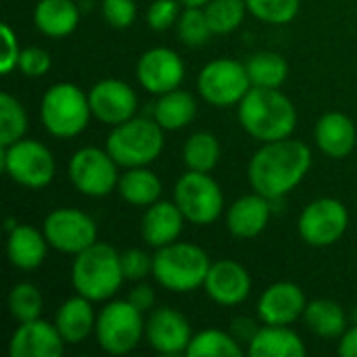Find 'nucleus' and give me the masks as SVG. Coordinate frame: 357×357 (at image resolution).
<instances>
[{
  "mask_svg": "<svg viewBox=\"0 0 357 357\" xmlns=\"http://www.w3.org/2000/svg\"><path fill=\"white\" fill-rule=\"evenodd\" d=\"M312 167V151L305 142L282 138L264 142V146L251 157L249 182L255 192L274 201L289 195Z\"/></svg>",
  "mask_w": 357,
  "mask_h": 357,
  "instance_id": "f257e3e1",
  "label": "nucleus"
},
{
  "mask_svg": "<svg viewBox=\"0 0 357 357\" xmlns=\"http://www.w3.org/2000/svg\"><path fill=\"white\" fill-rule=\"evenodd\" d=\"M238 121L243 130L259 142L289 138L297 126V109L278 88H257L238 102Z\"/></svg>",
  "mask_w": 357,
  "mask_h": 357,
  "instance_id": "f03ea898",
  "label": "nucleus"
},
{
  "mask_svg": "<svg viewBox=\"0 0 357 357\" xmlns=\"http://www.w3.org/2000/svg\"><path fill=\"white\" fill-rule=\"evenodd\" d=\"M126 280L119 253L107 243H94L75 255L71 284L77 295L90 301H105L117 293Z\"/></svg>",
  "mask_w": 357,
  "mask_h": 357,
  "instance_id": "7ed1b4c3",
  "label": "nucleus"
},
{
  "mask_svg": "<svg viewBox=\"0 0 357 357\" xmlns=\"http://www.w3.org/2000/svg\"><path fill=\"white\" fill-rule=\"evenodd\" d=\"M211 261L207 253L192 243H172L153 255L155 280L172 293H190L205 284Z\"/></svg>",
  "mask_w": 357,
  "mask_h": 357,
  "instance_id": "20e7f679",
  "label": "nucleus"
},
{
  "mask_svg": "<svg viewBox=\"0 0 357 357\" xmlns=\"http://www.w3.org/2000/svg\"><path fill=\"white\" fill-rule=\"evenodd\" d=\"M163 128L153 119L132 117L107 138V151L121 167H146L163 151Z\"/></svg>",
  "mask_w": 357,
  "mask_h": 357,
  "instance_id": "39448f33",
  "label": "nucleus"
},
{
  "mask_svg": "<svg viewBox=\"0 0 357 357\" xmlns=\"http://www.w3.org/2000/svg\"><path fill=\"white\" fill-rule=\"evenodd\" d=\"M90 115V98L75 84H54L42 96V123L46 132H50L56 138H73L82 134L88 128Z\"/></svg>",
  "mask_w": 357,
  "mask_h": 357,
  "instance_id": "423d86ee",
  "label": "nucleus"
},
{
  "mask_svg": "<svg viewBox=\"0 0 357 357\" xmlns=\"http://www.w3.org/2000/svg\"><path fill=\"white\" fill-rule=\"evenodd\" d=\"M144 331L146 322L142 312L128 299L111 301L96 316V341L111 356H126L136 349Z\"/></svg>",
  "mask_w": 357,
  "mask_h": 357,
  "instance_id": "0eeeda50",
  "label": "nucleus"
},
{
  "mask_svg": "<svg viewBox=\"0 0 357 357\" xmlns=\"http://www.w3.org/2000/svg\"><path fill=\"white\" fill-rule=\"evenodd\" d=\"M0 163L13 182L33 190L48 186L56 169L50 149L38 140H27V138L2 146Z\"/></svg>",
  "mask_w": 357,
  "mask_h": 357,
  "instance_id": "6e6552de",
  "label": "nucleus"
},
{
  "mask_svg": "<svg viewBox=\"0 0 357 357\" xmlns=\"http://www.w3.org/2000/svg\"><path fill=\"white\" fill-rule=\"evenodd\" d=\"M174 201L184 213L186 222L197 226L213 224L224 209L222 188L207 172L188 169V174L176 182Z\"/></svg>",
  "mask_w": 357,
  "mask_h": 357,
  "instance_id": "1a4fd4ad",
  "label": "nucleus"
},
{
  "mask_svg": "<svg viewBox=\"0 0 357 357\" xmlns=\"http://www.w3.org/2000/svg\"><path fill=\"white\" fill-rule=\"evenodd\" d=\"M201 96L215 107L238 105L251 90L247 65L234 59H218L207 63L197 79Z\"/></svg>",
  "mask_w": 357,
  "mask_h": 357,
  "instance_id": "9d476101",
  "label": "nucleus"
},
{
  "mask_svg": "<svg viewBox=\"0 0 357 357\" xmlns=\"http://www.w3.org/2000/svg\"><path fill=\"white\" fill-rule=\"evenodd\" d=\"M117 161L109 155L107 149L102 151L96 146H84L75 151L69 161V178L77 192L98 199L111 195L117 188Z\"/></svg>",
  "mask_w": 357,
  "mask_h": 357,
  "instance_id": "9b49d317",
  "label": "nucleus"
},
{
  "mask_svg": "<svg viewBox=\"0 0 357 357\" xmlns=\"http://www.w3.org/2000/svg\"><path fill=\"white\" fill-rule=\"evenodd\" d=\"M42 232L52 249L69 255H77L98 241L94 220L88 213L71 207L50 211L44 220Z\"/></svg>",
  "mask_w": 357,
  "mask_h": 357,
  "instance_id": "f8f14e48",
  "label": "nucleus"
},
{
  "mask_svg": "<svg viewBox=\"0 0 357 357\" xmlns=\"http://www.w3.org/2000/svg\"><path fill=\"white\" fill-rule=\"evenodd\" d=\"M349 226L347 207L331 197L312 201L299 218V234L312 247L335 245Z\"/></svg>",
  "mask_w": 357,
  "mask_h": 357,
  "instance_id": "ddd939ff",
  "label": "nucleus"
},
{
  "mask_svg": "<svg viewBox=\"0 0 357 357\" xmlns=\"http://www.w3.org/2000/svg\"><path fill=\"white\" fill-rule=\"evenodd\" d=\"M136 75L140 86L151 94H165L180 88L184 79V61L172 48H151L146 50L136 65Z\"/></svg>",
  "mask_w": 357,
  "mask_h": 357,
  "instance_id": "4468645a",
  "label": "nucleus"
},
{
  "mask_svg": "<svg viewBox=\"0 0 357 357\" xmlns=\"http://www.w3.org/2000/svg\"><path fill=\"white\" fill-rule=\"evenodd\" d=\"M88 98L92 115L107 126H119L132 119L138 109L136 92L121 79H100L90 88Z\"/></svg>",
  "mask_w": 357,
  "mask_h": 357,
  "instance_id": "2eb2a0df",
  "label": "nucleus"
},
{
  "mask_svg": "<svg viewBox=\"0 0 357 357\" xmlns=\"http://www.w3.org/2000/svg\"><path fill=\"white\" fill-rule=\"evenodd\" d=\"M144 335H146V341L151 343V347L163 356L186 354V349L192 341L188 320L172 307L155 310L151 314V318L146 320Z\"/></svg>",
  "mask_w": 357,
  "mask_h": 357,
  "instance_id": "dca6fc26",
  "label": "nucleus"
},
{
  "mask_svg": "<svg viewBox=\"0 0 357 357\" xmlns=\"http://www.w3.org/2000/svg\"><path fill=\"white\" fill-rule=\"evenodd\" d=\"M65 341L54 324L46 320L19 322V328L8 341L10 357H59L65 351Z\"/></svg>",
  "mask_w": 357,
  "mask_h": 357,
  "instance_id": "f3484780",
  "label": "nucleus"
},
{
  "mask_svg": "<svg viewBox=\"0 0 357 357\" xmlns=\"http://www.w3.org/2000/svg\"><path fill=\"white\" fill-rule=\"evenodd\" d=\"M307 301L295 282H276L264 291L257 303V314L264 324L289 326L305 314Z\"/></svg>",
  "mask_w": 357,
  "mask_h": 357,
  "instance_id": "a211bd4d",
  "label": "nucleus"
},
{
  "mask_svg": "<svg viewBox=\"0 0 357 357\" xmlns=\"http://www.w3.org/2000/svg\"><path fill=\"white\" fill-rule=\"evenodd\" d=\"M203 287L215 303L230 307V305L243 303L249 297L251 276L241 264L222 259V261L211 264Z\"/></svg>",
  "mask_w": 357,
  "mask_h": 357,
  "instance_id": "6ab92c4d",
  "label": "nucleus"
},
{
  "mask_svg": "<svg viewBox=\"0 0 357 357\" xmlns=\"http://www.w3.org/2000/svg\"><path fill=\"white\" fill-rule=\"evenodd\" d=\"M314 136L318 149L333 159H345L357 144V130L354 119L337 111L326 113L318 119Z\"/></svg>",
  "mask_w": 357,
  "mask_h": 357,
  "instance_id": "aec40b11",
  "label": "nucleus"
},
{
  "mask_svg": "<svg viewBox=\"0 0 357 357\" xmlns=\"http://www.w3.org/2000/svg\"><path fill=\"white\" fill-rule=\"evenodd\" d=\"M270 220V199L259 192L245 195L234 201L226 213V226L236 238L259 236Z\"/></svg>",
  "mask_w": 357,
  "mask_h": 357,
  "instance_id": "412c9836",
  "label": "nucleus"
},
{
  "mask_svg": "<svg viewBox=\"0 0 357 357\" xmlns=\"http://www.w3.org/2000/svg\"><path fill=\"white\" fill-rule=\"evenodd\" d=\"M184 213L180 207L169 201H157L149 205L144 218H142V238L146 245L161 249L165 245H172L178 241L182 226H184Z\"/></svg>",
  "mask_w": 357,
  "mask_h": 357,
  "instance_id": "4be33fe9",
  "label": "nucleus"
},
{
  "mask_svg": "<svg viewBox=\"0 0 357 357\" xmlns=\"http://www.w3.org/2000/svg\"><path fill=\"white\" fill-rule=\"evenodd\" d=\"M48 247L50 245H48L44 232H38L36 228L25 226V224H21V226L17 224L8 232L6 255H8V261L15 268H19V270H36L46 259Z\"/></svg>",
  "mask_w": 357,
  "mask_h": 357,
  "instance_id": "5701e85b",
  "label": "nucleus"
},
{
  "mask_svg": "<svg viewBox=\"0 0 357 357\" xmlns=\"http://www.w3.org/2000/svg\"><path fill=\"white\" fill-rule=\"evenodd\" d=\"M54 326L61 333L63 341L67 345L82 343L94 328H96V316L92 312L90 299L77 295L67 299L54 316Z\"/></svg>",
  "mask_w": 357,
  "mask_h": 357,
  "instance_id": "b1692460",
  "label": "nucleus"
},
{
  "mask_svg": "<svg viewBox=\"0 0 357 357\" xmlns=\"http://www.w3.org/2000/svg\"><path fill=\"white\" fill-rule=\"evenodd\" d=\"M305 354L303 341L289 326L266 324L249 343V356L253 357H303Z\"/></svg>",
  "mask_w": 357,
  "mask_h": 357,
  "instance_id": "393cba45",
  "label": "nucleus"
},
{
  "mask_svg": "<svg viewBox=\"0 0 357 357\" xmlns=\"http://www.w3.org/2000/svg\"><path fill=\"white\" fill-rule=\"evenodd\" d=\"M36 27L48 38H65L79 23V8L73 0H40L33 8Z\"/></svg>",
  "mask_w": 357,
  "mask_h": 357,
  "instance_id": "a878e982",
  "label": "nucleus"
},
{
  "mask_svg": "<svg viewBox=\"0 0 357 357\" xmlns=\"http://www.w3.org/2000/svg\"><path fill=\"white\" fill-rule=\"evenodd\" d=\"M153 115H155V121L163 130L176 132V130H182L188 123H192V119L197 115V100L190 92L176 88V90L159 96Z\"/></svg>",
  "mask_w": 357,
  "mask_h": 357,
  "instance_id": "bb28decb",
  "label": "nucleus"
},
{
  "mask_svg": "<svg viewBox=\"0 0 357 357\" xmlns=\"http://www.w3.org/2000/svg\"><path fill=\"white\" fill-rule=\"evenodd\" d=\"M117 190L123 201L134 207H149L159 201L161 180L146 167H128L126 174L119 176Z\"/></svg>",
  "mask_w": 357,
  "mask_h": 357,
  "instance_id": "cd10ccee",
  "label": "nucleus"
},
{
  "mask_svg": "<svg viewBox=\"0 0 357 357\" xmlns=\"http://www.w3.org/2000/svg\"><path fill=\"white\" fill-rule=\"evenodd\" d=\"M303 320L314 335L324 339L343 337V333L347 331V316L343 307L331 299H316L307 303Z\"/></svg>",
  "mask_w": 357,
  "mask_h": 357,
  "instance_id": "c85d7f7f",
  "label": "nucleus"
},
{
  "mask_svg": "<svg viewBox=\"0 0 357 357\" xmlns=\"http://www.w3.org/2000/svg\"><path fill=\"white\" fill-rule=\"evenodd\" d=\"M245 65L251 84L257 88H280L289 77V65L278 52H255Z\"/></svg>",
  "mask_w": 357,
  "mask_h": 357,
  "instance_id": "c756f323",
  "label": "nucleus"
},
{
  "mask_svg": "<svg viewBox=\"0 0 357 357\" xmlns=\"http://www.w3.org/2000/svg\"><path fill=\"white\" fill-rule=\"evenodd\" d=\"M241 341L234 335H228L218 328L203 331L192 337L186 356L188 357H243Z\"/></svg>",
  "mask_w": 357,
  "mask_h": 357,
  "instance_id": "7c9ffc66",
  "label": "nucleus"
},
{
  "mask_svg": "<svg viewBox=\"0 0 357 357\" xmlns=\"http://www.w3.org/2000/svg\"><path fill=\"white\" fill-rule=\"evenodd\" d=\"M182 159L192 172H211L220 161V142L211 132L192 134L182 149Z\"/></svg>",
  "mask_w": 357,
  "mask_h": 357,
  "instance_id": "2f4dec72",
  "label": "nucleus"
},
{
  "mask_svg": "<svg viewBox=\"0 0 357 357\" xmlns=\"http://www.w3.org/2000/svg\"><path fill=\"white\" fill-rule=\"evenodd\" d=\"M203 8L211 31L218 36L234 31L243 23L245 13L249 10L245 0H211Z\"/></svg>",
  "mask_w": 357,
  "mask_h": 357,
  "instance_id": "473e14b6",
  "label": "nucleus"
},
{
  "mask_svg": "<svg viewBox=\"0 0 357 357\" xmlns=\"http://www.w3.org/2000/svg\"><path fill=\"white\" fill-rule=\"evenodd\" d=\"M27 130V113L23 105L8 92L0 94V146H8L23 138Z\"/></svg>",
  "mask_w": 357,
  "mask_h": 357,
  "instance_id": "72a5a7b5",
  "label": "nucleus"
},
{
  "mask_svg": "<svg viewBox=\"0 0 357 357\" xmlns=\"http://www.w3.org/2000/svg\"><path fill=\"white\" fill-rule=\"evenodd\" d=\"M44 307L38 287L31 282H19L8 293V312L17 322H29L40 318Z\"/></svg>",
  "mask_w": 357,
  "mask_h": 357,
  "instance_id": "f704fd0d",
  "label": "nucleus"
},
{
  "mask_svg": "<svg viewBox=\"0 0 357 357\" xmlns=\"http://www.w3.org/2000/svg\"><path fill=\"white\" fill-rule=\"evenodd\" d=\"M176 25H178V36L188 46H201L213 36L203 6H186Z\"/></svg>",
  "mask_w": 357,
  "mask_h": 357,
  "instance_id": "c9c22d12",
  "label": "nucleus"
},
{
  "mask_svg": "<svg viewBox=\"0 0 357 357\" xmlns=\"http://www.w3.org/2000/svg\"><path fill=\"white\" fill-rule=\"evenodd\" d=\"M253 17L266 23H291L301 8V0H245Z\"/></svg>",
  "mask_w": 357,
  "mask_h": 357,
  "instance_id": "e433bc0d",
  "label": "nucleus"
},
{
  "mask_svg": "<svg viewBox=\"0 0 357 357\" xmlns=\"http://www.w3.org/2000/svg\"><path fill=\"white\" fill-rule=\"evenodd\" d=\"M119 259H121V270H123L126 280L138 282V280H144L153 272V257L142 249H128L119 253Z\"/></svg>",
  "mask_w": 357,
  "mask_h": 357,
  "instance_id": "4c0bfd02",
  "label": "nucleus"
},
{
  "mask_svg": "<svg viewBox=\"0 0 357 357\" xmlns=\"http://www.w3.org/2000/svg\"><path fill=\"white\" fill-rule=\"evenodd\" d=\"M180 15L182 13H180L178 0H155L146 10V23L151 29L163 31V29H169L172 25H176Z\"/></svg>",
  "mask_w": 357,
  "mask_h": 357,
  "instance_id": "58836bf2",
  "label": "nucleus"
},
{
  "mask_svg": "<svg viewBox=\"0 0 357 357\" xmlns=\"http://www.w3.org/2000/svg\"><path fill=\"white\" fill-rule=\"evenodd\" d=\"M102 17L115 29H126L136 19L134 0H102Z\"/></svg>",
  "mask_w": 357,
  "mask_h": 357,
  "instance_id": "ea45409f",
  "label": "nucleus"
},
{
  "mask_svg": "<svg viewBox=\"0 0 357 357\" xmlns=\"http://www.w3.org/2000/svg\"><path fill=\"white\" fill-rule=\"evenodd\" d=\"M52 61H50V54L40 48V46H27L21 50V56H19V71L27 77H42L48 73Z\"/></svg>",
  "mask_w": 357,
  "mask_h": 357,
  "instance_id": "a19ab883",
  "label": "nucleus"
},
{
  "mask_svg": "<svg viewBox=\"0 0 357 357\" xmlns=\"http://www.w3.org/2000/svg\"><path fill=\"white\" fill-rule=\"evenodd\" d=\"M0 31H2V40H4V54H2V59H0V73H2V75H8L13 69L19 67L21 50H19L17 33L10 29L8 23H2V25H0Z\"/></svg>",
  "mask_w": 357,
  "mask_h": 357,
  "instance_id": "79ce46f5",
  "label": "nucleus"
},
{
  "mask_svg": "<svg viewBox=\"0 0 357 357\" xmlns=\"http://www.w3.org/2000/svg\"><path fill=\"white\" fill-rule=\"evenodd\" d=\"M128 301L144 314V312H149V310L153 307V303H155V293H153V289H151V287H146V284H138V287H134V289L130 291Z\"/></svg>",
  "mask_w": 357,
  "mask_h": 357,
  "instance_id": "37998d69",
  "label": "nucleus"
},
{
  "mask_svg": "<svg viewBox=\"0 0 357 357\" xmlns=\"http://www.w3.org/2000/svg\"><path fill=\"white\" fill-rule=\"evenodd\" d=\"M259 328H255V322L253 320H247V318H241L236 322H232V335L238 339V341H247L251 343V339L257 335Z\"/></svg>",
  "mask_w": 357,
  "mask_h": 357,
  "instance_id": "c03bdc74",
  "label": "nucleus"
},
{
  "mask_svg": "<svg viewBox=\"0 0 357 357\" xmlns=\"http://www.w3.org/2000/svg\"><path fill=\"white\" fill-rule=\"evenodd\" d=\"M339 354L343 357H357V326L343 333L339 343Z\"/></svg>",
  "mask_w": 357,
  "mask_h": 357,
  "instance_id": "a18cd8bd",
  "label": "nucleus"
},
{
  "mask_svg": "<svg viewBox=\"0 0 357 357\" xmlns=\"http://www.w3.org/2000/svg\"><path fill=\"white\" fill-rule=\"evenodd\" d=\"M184 6H205L207 2H211V0H180Z\"/></svg>",
  "mask_w": 357,
  "mask_h": 357,
  "instance_id": "49530a36",
  "label": "nucleus"
}]
</instances>
